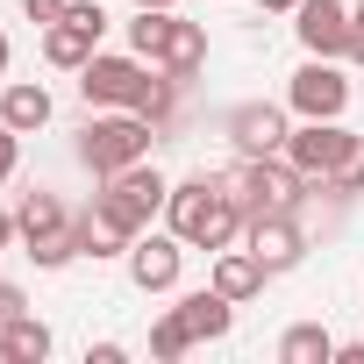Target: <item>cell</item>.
<instances>
[{
	"instance_id": "obj_1",
	"label": "cell",
	"mask_w": 364,
	"mask_h": 364,
	"mask_svg": "<svg viewBox=\"0 0 364 364\" xmlns=\"http://www.w3.org/2000/svg\"><path fill=\"white\" fill-rule=\"evenodd\" d=\"M171 200V186L157 178V164L143 157V164H129V171H114V178H100V193H93V250L86 257H114V250H129L143 229H150V215Z\"/></svg>"
},
{
	"instance_id": "obj_2",
	"label": "cell",
	"mask_w": 364,
	"mask_h": 364,
	"mask_svg": "<svg viewBox=\"0 0 364 364\" xmlns=\"http://www.w3.org/2000/svg\"><path fill=\"white\" fill-rule=\"evenodd\" d=\"M164 215H171V236H178V243H193V250H229L236 229L250 222V208L222 186V178H208V171L186 178V186H171Z\"/></svg>"
},
{
	"instance_id": "obj_3",
	"label": "cell",
	"mask_w": 364,
	"mask_h": 364,
	"mask_svg": "<svg viewBox=\"0 0 364 364\" xmlns=\"http://www.w3.org/2000/svg\"><path fill=\"white\" fill-rule=\"evenodd\" d=\"M79 93L93 100V107H136V114H150V122H164L171 114V79H150V58H86V72H79Z\"/></svg>"
},
{
	"instance_id": "obj_4",
	"label": "cell",
	"mask_w": 364,
	"mask_h": 364,
	"mask_svg": "<svg viewBox=\"0 0 364 364\" xmlns=\"http://www.w3.org/2000/svg\"><path fill=\"white\" fill-rule=\"evenodd\" d=\"M222 186H229L250 215H293V208L314 193V178H307L293 157H243V171H229Z\"/></svg>"
},
{
	"instance_id": "obj_5",
	"label": "cell",
	"mask_w": 364,
	"mask_h": 364,
	"mask_svg": "<svg viewBox=\"0 0 364 364\" xmlns=\"http://www.w3.org/2000/svg\"><path fill=\"white\" fill-rule=\"evenodd\" d=\"M79 157H86V171H93V178H114V171L143 164V157H150V114L122 107V114H107V122H86Z\"/></svg>"
},
{
	"instance_id": "obj_6",
	"label": "cell",
	"mask_w": 364,
	"mask_h": 364,
	"mask_svg": "<svg viewBox=\"0 0 364 364\" xmlns=\"http://www.w3.org/2000/svg\"><path fill=\"white\" fill-rule=\"evenodd\" d=\"M15 222H22V243H29V257L43 264V272H58V264H72L79 257V243H72V215H65V200L58 193H22V208H15Z\"/></svg>"
},
{
	"instance_id": "obj_7",
	"label": "cell",
	"mask_w": 364,
	"mask_h": 364,
	"mask_svg": "<svg viewBox=\"0 0 364 364\" xmlns=\"http://www.w3.org/2000/svg\"><path fill=\"white\" fill-rule=\"evenodd\" d=\"M286 100H293V114H307V122H336V114L350 107V79H343L328 58H307V65L293 72Z\"/></svg>"
},
{
	"instance_id": "obj_8",
	"label": "cell",
	"mask_w": 364,
	"mask_h": 364,
	"mask_svg": "<svg viewBox=\"0 0 364 364\" xmlns=\"http://www.w3.org/2000/svg\"><path fill=\"white\" fill-rule=\"evenodd\" d=\"M229 143L243 150V157H286V136H293V122H286V107H272V100H243V107H229Z\"/></svg>"
},
{
	"instance_id": "obj_9",
	"label": "cell",
	"mask_w": 364,
	"mask_h": 364,
	"mask_svg": "<svg viewBox=\"0 0 364 364\" xmlns=\"http://www.w3.org/2000/svg\"><path fill=\"white\" fill-rule=\"evenodd\" d=\"M350 143H357L350 129H336V122H307V129L286 136V157L314 178V186H328V178L343 171V157H350Z\"/></svg>"
},
{
	"instance_id": "obj_10",
	"label": "cell",
	"mask_w": 364,
	"mask_h": 364,
	"mask_svg": "<svg viewBox=\"0 0 364 364\" xmlns=\"http://www.w3.org/2000/svg\"><path fill=\"white\" fill-rule=\"evenodd\" d=\"M293 29H300V43L314 50V58H350V8L343 0H300L293 8Z\"/></svg>"
},
{
	"instance_id": "obj_11",
	"label": "cell",
	"mask_w": 364,
	"mask_h": 364,
	"mask_svg": "<svg viewBox=\"0 0 364 364\" xmlns=\"http://www.w3.org/2000/svg\"><path fill=\"white\" fill-rule=\"evenodd\" d=\"M178 264H186V243H178V236H136L129 243V279L143 293H171L178 286Z\"/></svg>"
},
{
	"instance_id": "obj_12",
	"label": "cell",
	"mask_w": 364,
	"mask_h": 364,
	"mask_svg": "<svg viewBox=\"0 0 364 364\" xmlns=\"http://www.w3.org/2000/svg\"><path fill=\"white\" fill-rule=\"evenodd\" d=\"M250 250L264 257V272H293L300 250H307V236H300L293 215H250Z\"/></svg>"
},
{
	"instance_id": "obj_13",
	"label": "cell",
	"mask_w": 364,
	"mask_h": 364,
	"mask_svg": "<svg viewBox=\"0 0 364 364\" xmlns=\"http://www.w3.org/2000/svg\"><path fill=\"white\" fill-rule=\"evenodd\" d=\"M150 65H157L164 79H193V72L208 65V29L171 15V29H164V43H157V58H150Z\"/></svg>"
},
{
	"instance_id": "obj_14",
	"label": "cell",
	"mask_w": 364,
	"mask_h": 364,
	"mask_svg": "<svg viewBox=\"0 0 364 364\" xmlns=\"http://www.w3.org/2000/svg\"><path fill=\"white\" fill-rule=\"evenodd\" d=\"M171 314H178V328H186L193 343H222V336H229V321H236V300L208 286V293H186Z\"/></svg>"
},
{
	"instance_id": "obj_15",
	"label": "cell",
	"mask_w": 364,
	"mask_h": 364,
	"mask_svg": "<svg viewBox=\"0 0 364 364\" xmlns=\"http://www.w3.org/2000/svg\"><path fill=\"white\" fill-rule=\"evenodd\" d=\"M264 279H272V272H264V257H257V250H215V279H208V286H215V293H229L236 307H243V300H257V293H264Z\"/></svg>"
},
{
	"instance_id": "obj_16",
	"label": "cell",
	"mask_w": 364,
	"mask_h": 364,
	"mask_svg": "<svg viewBox=\"0 0 364 364\" xmlns=\"http://www.w3.org/2000/svg\"><path fill=\"white\" fill-rule=\"evenodd\" d=\"M93 50H100V36L79 29V22H50V29H43V58H50L58 72H86Z\"/></svg>"
},
{
	"instance_id": "obj_17",
	"label": "cell",
	"mask_w": 364,
	"mask_h": 364,
	"mask_svg": "<svg viewBox=\"0 0 364 364\" xmlns=\"http://www.w3.org/2000/svg\"><path fill=\"white\" fill-rule=\"evenodd\" d=\"M0 122H8L15 136H36V129L50 122V93H43V86H29V79H22V86H8V93H0Z\"/></svg>"
},
{
	"instance_id": "obj_18",
	"label": "cell",
	"mask_w": 364,
	"mask_h": 364,
	"mask_svg": "<svg viewBox=\"0 0 364 364\" xmlns=\"http://www.w3.org/2000/svg\"><path fill=\"white\" fill-rule=\"evenodd\" d=\"M43 357H50V328L36 314H22V321L0 328V364H43Z\"/></svg>"
},
{
	"instance_id": "obj_19",
	"label": "cell",
	"mask_w": 364,
	"mask_h": 364,
	"mask_svg": "<svg viewBox=\"0 0 364 364\" xmlns=\"http://www.w3.org/2000/svg\"><path fill=\"white\" fill-rule=\"evenodd\" d=\"M279 357H286V364H336V336H328L321 321H300V328L279 336Z\"/></svg>"
},
{
	"instance_id": "obj_20",
	"label": "cell",
	"mask_w": 364,
	"mask_h": 364,
	"mask_svg": "<svg viewBox=\"0 0 364 364\" xmlns=\"http://www.w3.org/2000/svg\"><path fill=\"white\" fill-rule=\"evenodd\" d=\"M164 29H171V8H136V22H129V50H136V58H157Z\"/></svg>"
},
{
	"instance_id": "obj_21",
	"label": "cell",
	"mask_w": 364,
	"mask_h": 364,
	"mask_svg": "<svg viewBox=\"0 0 364 364\" xmlns=\"http://www.w3.org/2000/svg\"><path fill=\"white\" fill-rule=\"evenodd\" d=\"M186 350H193V336L178 328V314H164V321L150 328V357H157V364H178V357H186Z\"/></svg>"
},
{
	"instance_id": "obj_22",
	"label": "cell",
	"mask_w": 364,
	"mask_h": 364,
	"mask_svg": "<svg viewBox=\"0 0 364 364\" xmlns=\"http://www.w3.org/2000/svg\"><path fill=\"white\" fill-rule=\"evenodd\" d=\"M328 186H336V193H364V136L350 143V157H343V171L328 178Z\"/></svg>"
},
{
	"instance_id": "obj_23",
	"label": "cell",
	"mask_w": 364,
	"mask_h": 364,
	"mask_svg": "<svg viewBox=\"0 0 364 364\" xmlns=\"http://www.w3.org/2000/svg\"><path fill=\"white\" fill-rule=\"evenodd\" d=\"M65 8H72V0H22V15H29L36 29H50V22H65Z\"/></svg>"
},
{
	"instance_id": "obj_24",
	"label": "cell",
	"mask_w": 364,
	"mask_h": 364,
	"mask_svg": "<svg viewBox=\"0 0 364 364\" xmlns=\"http://www.w3.org/2000/svg\"><path fill=\"white\" fill-rule=\"evenodd\" d=\"M22 314H29L22 286H8V279H0V328H8V321H22Z\"/></svg>"
},
{
	"instance_id": "obj_25",
	"label": "cell",
	"mask_w": 364,
	"mask_h": 364,
	"mask_svg": "<svg viewBox=\"0 0 364 364\" xmlns=\"http://www.w3.org/2000/svg\"><path fill=\"white\" fill-rule=\"evenodd\" d=\"M15 157H22V136H15L8 122H0V178H8V171H15Z\"/></svg>"
},
{
	"instance_id": "obj_26",
	"label": "cell",
	"mask_w": 364,
	"mask_h": 364,
	"mask_svg": "<svg viewBox=\"0 0 364 364\" xmlns=\"http://www.w3.org/2000/svg\"><path fill=\"white\" fill-rule=\"evenodd\" d=\"M350 22H357V29H350V65H364V0L350 8Z\"/></svg>"
},
{
	"instance_id": "obj_27",
	"label": "cell",
	"mask_w": 364,
	"mask_h": 364,
	"mask_svg": "<svg viewBox=\"0 0 364 364\" xmlns=\"http://www.w3.org/2000/svg\"><path fill=\"white\" fill-rule=\"evenodd\" d=\"M15 236H22V222H15V215H0V250H8Z\"/></svg>"
},
{
	"instance_id": "obj_28",
	"label": "cell",
	"mask_w": 364,
	"mask_h": 364,
	"mask_svg": "<svg viewBox=\"0 0 364 364\" xmlns=\"http://www.w3.org/2000/svg\"><path fill=\"white\" fill-rule=\"evenodd\" d=\"M257 8H264V15H293V8H300V0H257Z\"/></svg>"
},
{
	"instance_id": "obj_29",
	"label": "cell",
	"mask_w": 364,
	"mask_h": 364,
	"mask_svg": "<svg viewBox=\"0 0 364 364\" xmlns=\"http://www.w3.org/2000/svg\"><path fill=\"white\" fill-rule=\"evenodd\" d=\"M336 364H364V343H350V350H336Z\"/></svg>"
},
{
	"instance_id": "obj_30",
	"label": "cell",
	"mask_w": 364,
	"mask_h": 364,
	"mask_svg": "<svg viewBox=\"0 0 364 364\" xmlns=\"http://www.w3.org/2000/svg\"><path fill=\"white\" fill-rule=\"evenodd\" d=\"M136 8H171V0H136Z\"/></svg>"
},
{
	"instance_id": "obj_31",
	"label": "cell",
	"mask_w": 364,
	"mask_h": 364,
	"mask_svg": "<svg viewBox=\"0 0 364 364\" xmlns=\"http://www.w3.org/2000/svg\"><path fill=\"white\" fill-rule=\"evenodd\" d=\"M0 72H8V36H0Z\"/></svg>"
}]
</instances>
